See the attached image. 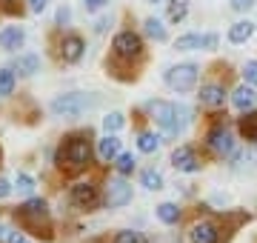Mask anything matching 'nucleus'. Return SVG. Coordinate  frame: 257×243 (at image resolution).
<instances>
[{
    "instance_id": "8",
    "label": "nucleus",
    "mask_w": 257,
    "mask_h": 243,
    "mask_svg": "<svg viewBox=\"0 0 257 243\" xmlns=\"http://www.w3.org/2000/svg\"><path fill=\"white\" fill-rule=\"evenodd\" d=\"M172 163H175V169H180V172H186V175L200 172V160H197V155H194L192 146H180V149H175Z\"/></svg>"
},
{
    "instance_id": "5",
    "label": "nucleus",
    "mask_w": 257,
    "mask_h": 243,
    "mask_svg": "<svg viewBox=\"0 0 257 243\" xmlns=\"http://www.w3.org/2000/svg\"><path fill=\"white\" fill-rule=\"evenodd\" d=\"M18 217L23 220V223H32L35 229H40V223H46V220H49V206H46V200H40V197H32V200H26V203L18 209Z\"/></svg>"
},
{
    "instance_id": "32",
    "label": "nucleus",
    "mask_w": 257,
    "mask_h": 243,
    "mask_svg": "<svg viewBox=\"0 0 257 243\" xmlns=\"http://www.w3.org/2000/svg\"><path fill=\"white\" fill-rule=\"evenodd\" d=\"M229 3H231V9H237V12H246L254 6V0H229Z\"/></svg>"
},
{
    "instance_id": "39",
    "label": "nucleus",
    "mask_w": 257,
    "mask_h": 243,
    "mask_svg": "<svg viewBox=\"0 0 257 243\" xmlns=\"http://www.w3.org/2000/svg\"><path fill=\"white\" fill-rule=\"evenodd\" d=\"M149 3H157V0H149Z\"/></svg>"
},
{
    "instance_id": "9",
    "label": "nucleus",
    "mask_w": 257,
    "mask_h": 243,
    "mask_svg": "<svg viewBox=\"0 0 257 243\" xmlns=\"http://www.w3.org/2000/svg\"><path fill=\"white\" fill-rule=\"evenodd\" d=\"M217 46V35H183L175 40V49L189 52V49H214Z\"/></svg>"
},
{
    "instance_id": "7",
    "label": "nucleus",
    "mask_w": 257,
    "mask_h": 243,
    "mask_svg": "<svg viewBox=\"0 0 257 243\" xmlns=\"http://www.w3.org/2000/svg\"><path fill=\"white\" fill-rule=\"evenodd\" d=\"M132 200V186H128L126 180H109V186H106V206L109 209H120V206H126Z\"/></svg>"
},
{
    "instance_id": "11",
    "label": "nucleus",
    "mask_w": 257,
    "mask_h": 243,
    "mask_svg": "<svg viewBox=\"0 0 257 243\" xmlns=\"http://www.w3.org/2000/svg\"><path fill=\"white\" fill-rule=\"evenodd\" d=\"M189 237H192V243H217L220 232H217V226L211 223V220H200V223L192 226Z\"/></svg>"
},
{
    "instance_id": "23",
    "label": "nucleus",
    "mask_w": 257,
    "mask_h": 243,
    "mask_svg": "<svg viewBox=\"0 0 257 243\" xmlns=\"http://www.w3.org/2000/svg\"><path fill=\"white\" fill-rule=\"evenodd\" d=\"M186 12H189V0H172L169 3V20L172 23H180L186 18Z\"/></svg>"
},
{
    "instance_id": "31",
    "label": "nucleus",
    "mask_w": 257,
    "mask_h": 243,
    "mask_svg": "<svg viewBox=\"0 0 257 243\" xmlns=\"http://www.w3.org/2000/svg\"><path fill=\"white\" fill-rule=\"evenodd\" d=\"M18 189L20 192H32L35 189V180L29 178V175H18Z\"/></svg>"
},
{
    "instance_id": "19",
    "label": "nucleus",
    "mask_w": 257,
    "mask_h": 243,
    "mask_svg": "<svg viewBox=\"0 0 257 243\" xmlns=\"http://www.w3.org/2000/svg\"><path fill=\"white\" fill-rule=\"evenodd\" d=\"M15 69H18L20 75H35V72H40V57L37 55H23L18 57V63H15Z\"/></svg>"
},
{
    "instance_id": "29",
    "label": "nucleus",
    "mask_w": 257,
    "mask_h": 243,
    "mask_svg": "<svg viewBox=\"0 0 257 243\" xmlns=\"http://www.w3.org/2000/svg\"><path fill=\"white\" fill-rule=\"evenodd\" d=\"M114 243H146V237L140 232H132V229H128V232H120Z\"/></svg>"
},
{
    "instance_id": "20",
    "label": "nucleus",
    "mask_w": 257,
    "mask_h": 243,
    "mask_svg": "<svg viewBox=\"0 0 257 243\" xmlns=\"http://www.w3.org/2000/svg\"><path fill=\"white\" fill-rule=\"evenodd\" d=\"M240 132H243V138L248 143H257V114H246L240 120Z\"/></svg>"
},
{
    "instance_id": "4",
    "label": "nucleus",
    "mask_w": 257,
    "mask_h": 243,
    "mask_svg": "<svg viewBox=\"0 0 257 243\" xmlns=\"http://www.w3.org/2000/svg\"><path fill=\"white\" fill-rule=\"evenodd\" d=\"M166 83L172 86L175 92H189V89H194V83H197V66L194 63L172 66L166 72Z\"/></svg>"
},
{
    "instance_id": "14",
    "label": "nucleus",
    "mask_w": 257,
    "mask_h": 243,
    "mask_svg": "<svg viewBox=\"0 0 257 243\" xmlns=\"http://www.w3.org/2000/svg\"><path fill=\"white\" fill-rule=\"evenodd\" d=\"M72 200L80 206H94L97 203V189L92 183H77V186H72Z\"/></svg>"
},
{
    "instance_id": "36",
    "label": "nucleus",
    "mask_w": 257,
    "mask_h": 243,
    "mask_svg": "<svg viewBox=\"0 0 257 243\" xmlns=\"http://www.w3.org/2000/svg\"><path fill=\"white\" fill-rule=\"evenodd\" d=\"M9 192H12V186L6 183V180H0V197H6Z\"/></svg>"
},
{
    "instance_id": "15",
    "label": "nucleus",
    "mask_w": 257,
    "mask_h": 243,
    "mask_svg": "<svg viewBox=\"0 0 257 243\" xmlns=\"http://www.w3.org/2000/svg\"><path fill=\"white\" fill-rule=\"evenodd\" d=\"M254 89H251V83H243V86H237V89H234V94H231V103H234V106H237L240 112H246V109H251V106H254Z\"/></svg>"
},
{
    "instance_id": "21",
    "label": "nucleus",
    "mask_w": 257,
    "mask_h": 243,
    "mask_svg": "<svg viewBox=\"0 0 257 243\" xmlns=\"http://www.w3.org/2000/svg\"><path fill=\"white\" fill-rule=\"evenodd\" d=\"M157 217L163 220V223H177L180 220V209L175 203H160L157 206Z\"/></svg>"
},
{
    "instance_id": "35",
    "label": "nucleus",
    "mask_w": 257,
    "mask_h": 243,
    "mask_svg": "<svg viewBox=\"0 0 257 243\" xmlns=\"http://www.w3.org/2000/svg\"><path fill=\"white\" fill-rule=\"evenodd\" d=\"M9 243H29V240H26V237H23V234L12 232V234H9Z\"/></svg>"
},
{
    "instance_id": "17",
    "label": "nucleus",
    "mask_w": 257,
    "mask_h": 243,
    "mask_svg": "<svg viewBox=\"0 0 257 243\" xmlns=\"http://www.w3.org/2000/svg\"><path fill=\"white\" fill-rule=\"evenodd\" d=\"M251 35H254V23H251V20H240V23H234V26L229 29L231 43H246Z\"/></svg>"
},
{
    "instance_id": "6",
    "label": "nucleus",
    "mask_w": 257,
    "mask_h": 243,
    "mask_svg": "<svg viewBox=\"0 0 257 243\" xmlns=\"http://www.w3.org/2000/svg\"><path fill=\"white\" fill-rule=\"evenodd\" d=\"M111 49H114V55L117 57L132 60V57L143 55V40H140L135 32H120L117 38H114V43H111Z\"/></svg>"
},
{
    "instance_id": "13",
    "label": "nucleus",
    "mask_w": 257,
    "mask_h": 243,
    "mask_svg": "<svg viewBox=\"0 0 257 243\" xmlns=\"http://www.w3.org/2000/svg\"><path fill=\"white\" fill-rule=\"evenodd\" d=\"M200 103L203 106H209V109H220L223 103H226L223 86H203L200 89Z\"/></svg>"
},
{
    "instance_id": "12",
    "label": "nucleus",
    "mask_w": 257,
    "mask_h": 243,
    "mask_svg": "<svg viewBox=\"0 0 257 243\" xmlns=\"http://www.w3.org/2000/svg\"><path fill=\"white\" fill-rule=\"evenodd\" d=\"M23 40H26V35H23L20 26H6L0 32V46L6 49V52H18L23 46Z\"/></svg>"
},
{
    "instance_id": "28",
    "label": "nucleus",
    "mask_w": 257,
    "mask_h": 243,
    "mask_svg": "<svg viewBox=\"0 0 257 243\" xmlns=\"http://www.w3.org/2000/svg\"><path fill=\"white\" fill-rule=\"evenodd\" d=\"M123 114L120 112H111V114H106V117H103V129L106 132H117V129H123Z\"/></svg>"
},
{
    "instance_id": "34",
    "label": "nucleus",
    "mask_w": 257,
    "mask_h": 243,
    "mask_svg": "<svg viewBox=\"0 0 257 243\" xmlns=\"http://www.w3.org/2000/svg\"><path fill=\"white\" fill-rule=\"evenodd\" d=\"M83 3H86V9H103L109 0H83Z\"/></svg>"
},
{
    "instance_id": "33",
    "label": "nucleus",
    "mask_w": 257,
    "mask_h": 243,
    "mask_svg": "<svg viewBox=\"0 0 257 243\" xmlns=\"http://www.w3.org/2000/svg\"><path fill=\"white\" fill-rule=\"evenodd\" d=\"M46 3H49V0H29V9H32V12H43V9H46Z\"/></svg>"
},
{
    "instance_id": "24",
    "label": "nucleus",
    "mask_w": 257,
    "mask_h": 243,
    "mask_svg": "<svg viewBox=\"0 0 257 243\" xmlns=\"http://www.w3.org/2000/svg\"><path fill=\"white\" fill-rule=\"evenodd\" d=\"M12 92H15V72L12 69H0V94L6 97Z\"/></svg>"
},
{
    "instance_id": "27",
    "label": "nucleus",
    "mask_w": 257,
    "mask_h": 243,
    "mask_svg": "<svg viewBox=\"0 0 257 243\" xmlns=\"http://www.w3.org/2000/svg\"><path fill=\"white\" fill-rule=\"evenodd\" d=\"M135 166H138V160L132 158V155H117L114 169H117L120 175H132V172H135Z\"/></svg>"
},
{
    "instance_id": "1",
    "label": "nucleus",
    "mask_w": 257,
    "mask_h": 243,
    "mask_svg": "<svg viewBox=\"0 0 257 243\" xmlns=\"http://www.w3.org/2000/svg\"><path fill=\"white\" fill-rule=\"evenodd\" d=\"M149 112H152V117H155L157 126H160L163 132H169V135H177V132H183V126L192 120V112H189L186 106H177V103H166V100L149 103Z\"/></svg>"
},
{
    "instance_id": "37",
    "label": "nucleus",
    "mask_w": 257,
    "mask_h": 243,
    "mask_svg": "<svg viewBox=\"0 0 257 243\" xmlns=\"http://www.w3.org/2000/svg\"><path fill=\"white\" fill-rule=\"evenodd\" d=\"M69 20V9H60L57 12V23H66Z\"/></svg>"
},
{
    "instance_id": "22",
    "label": "nucleus",
    "mask_w": 257,
    "mask_h": 243,
    "mask_svg": "<svg viewBox=\"0 0 257 243\" xmlns=\"http://www.w3.org/2000/svg\"><path fill=\"white\" fill-rule=\"evenodd\" d=\"M157 146H160V138H157V135H152V132H143V135L138 138V149L146 152V155L157 152Z\"/></svg>"
},
{
    "instance_id": "18",
    "label": "nucleus",
    "mask_w": 257,
    "mask_h": 243,
    "mask_svg": "<svg viewBox=\"0 0 257 243\" xmlns=\"http://www.w3.org/2000/svg\"><path fill=\"white\" fill-rule=\"evenodd\" d=\"M83 57V40L80 38H66L63 40V60H69V63H77Z\"/></svg>"
},
{
    "instance_id": "16",
    "label": "nucleus",
    "mask_w": 257,
    "mask_h": 243,
    "mask_svg": "<svg viewBox=\"0 0 257 243\" xmlns=\"http://www.w3.org/2000/svg\"><path fill=\"white\" fill-rule=\"evenodd\" d=\"M117 155H120V141L114 138V135H109V132H106V138L97 143V158L109 163V160H114Z\"/></svg>"
},
{
    "instance_id": "25",
    "label": "nucleus",
    "mask_w": 257,
    "mask_h": 243,
    "mask_svg": "<svg viewBox=\"0 0 257 243\" xmlns=\"http://www.w3.org/2000/svg\"><path fill=\"white\" fill-rule=\"evenodd\" d=\"M143 26H146V35H149V38H155V40H166V29H163V23H160L157 18H149L146 23H143Z\"/></svg>"
},
{
    "instance_id": "3",
    "label": "nucleus",
    "mask_w": 257,
    "mask_h": 243,
    "mask_svg": "<svg viewBox=\"0 0 257 243\" xmlns=\"http://www.w3.org/2000/svg\"><path fill=\"white\" fill-rule=\"evenodd\" d=\"M92 97H86L80 92H69V94H57L55 100H52V112L57 117H80L89 106H92Z\"/></svg>"
},
{
    "instance_id": "38",
    "label": "nucleus",
    "mask_w": 257,
    "mask_h": 243,
    "mask_svg": "<svg viewBox=\"0 0 257 243\" xmlns=\"http://www.w3.org/2000/svg\"><path fill=\"white\" fill-rule=\"evenodd\" d=\"M3 3H6V6H9V9H12V3H18V0H3Z\"/></svg>"
},
{
    "instance_id": "30",
    "label": "nucleus",
    "mask_w": 257,
    "mask_h": 243,
    "mask_svg": "<svg viewBox=\"0 0 257 243\" xmlns=\"http://www.w3.org/2000/svg\"><path fill=\"white\" fill-rule=\"evenodd\" d=\"M243 75H246V80L251 86H257V60H248L246 69H243Z\"/></svg>"
},
{
    "instance_id": "10",
    "label": "nucleus",
    "mask_w": 257,
    "mask_h": 243,
    "mask_svg": "<svg viewBox=\"0 0 257 243\" xmlns=\"http://www.w3.org/2000/svg\"><path fill=\"white\" fill-rule=\"evenodd\" d=\"M209 146L217 155H231L234 152V141H231V132L223 129V126H214V129L209 132Z\"/></svg>"
},
{
    "instance_id": "26",
    "label": "nucleus",
    "mask_w": 257,
    "mask_h": 243,
    "mask_svg": "<svg viewBox=\"0 0 257 243\" xmlns=\"http://www.w3.org/2000/svg\"><path fill=\"white\" fill-rule=\"evenodd\" d=\"M140 180H143V186L146 189H163V178H160V175H157L155 169H146V172H143V175H140Z\"/></svg>"
},
{
    "instance_id": "2",
    "label": "nucleus",
    "mask_w": 257,
    "mask_h": 243,
    "mask_svg": "<svg viewBox=\"0 0 257 243\" xmlns=\"http://www.w3.org/2000/svg\"><path fill=\"white\" fill-rule=\"evenodd\" d=\"M89 158H92V146H89V138H83V135L69 138V141L60 146V152H57V163H60V169L72 172V175L74 172H80V169H86Z\"/></svg>"
}]
</instances>
